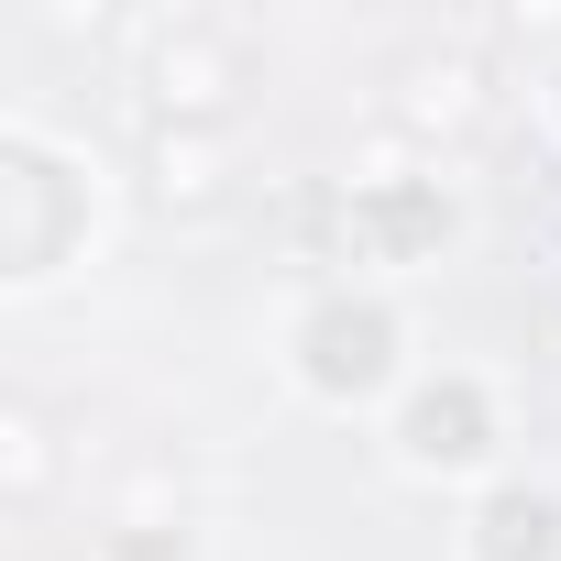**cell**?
Returning a JSON list of instances; mask_svg holds the SVG:
<instances>
[{
  "instance_id": "cell-3",
  "label": "cell",
  "mask_w": 561,
  "mask_h": 561,
  "mask_svg": "<svg viewBox=\"0 0 561 561\" xmlns=\"http://www.w3.org/2000/svg\"><path fill=\"white\" fill-rule=\"evenodd\" d=\"M473 561H561V495L550 484H495L473 506Z\"/></svg>"
},
{
  "instance_id": "cell-2",
  "label": "cell",
  "mask_w": 561,
  "mask_h": 561,
  "mask_svg": "<svg viewBox=\"0 0 561 561\" xmlns=\"http://www.w3.org/2000/svg\"><path fill=\"white\" fill-rule=\"evenodd\" d=\"M397 451H408V462H430V473L484 462V451H495V397H484L473 375H430V386L397 408Z\"/></svg>"
},
{
  "instance_id": "cell-1",
  "label": "cell",
  "mask_w": 561,
  "mask_h": 561,
  "mask_svg": "<svg viewBox=\"0 0 561 561\" xmlns=\"http://www.w3.org/2000/svg\"><path fill=\"white\" fill-rule=\"evenodd\" d=\"M397 309L386 298H320L309 320H298V375L320 386V397H375L386 375H397Z\"/></svg>"
}]
</instances>
